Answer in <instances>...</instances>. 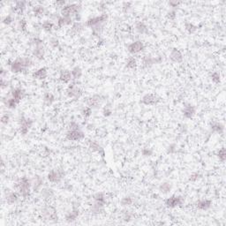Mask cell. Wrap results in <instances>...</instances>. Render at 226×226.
I'll return each mask as SVG.
<instances>
[{
  "instance_id": "obj_17",
  "label": "cell",
  "mask_w": 226,
  "mask_h": 226,
  "mask_svg": "<svg viewBox=\"0 0 226 226\" xmlns=\"http://www.w3.org/2000/svg\"><path fill=\"white\" fill-rule=\"evenodd\" d=\"M25 95V90L23 89H20V88H16L12 91V97L14 98L16 101L18 102L19 103L20 102V101L22 100V98Z\"/></svg>"
},
{
  "instance_id": "obj_2",
  "label": "cell",
  "mask_w": 226,
  "mask_h": 226,
  "mask_svg": "<svg viewBox=\"0 0 226 226\" xmlns=\"http://www.w3.org/2000/svg\"><path fill=\"white\" fill-rule=\"evenodd\" d=\"M108 20V15L106 13H103L100 16L97 17H94L87 20L86 22V26L91 28L94 30V32H99L100 30L103 28L104 24L106 23Z\"/></svg>"
},
{
  "instance_id": "obj_13",
  "label": "cell",
  "mask_w": 226,
  "mask_h": 226,
  "mask_svg": "<svg viewBox=\"0 0 226 226\" xmlns=\"http://www.w3.org/2000/svg\"><path fill=\"white\" fill-rule=\"evenodd\" d=\"M87 105L90 107L91 109L93 108H97L102 102V97L98 95H94L90 96L89 98H87Z\"/></svg>"
},
{
  "instance_id": "obj_32",
  "label": "cell",
  "mask_w": 226,
  "mask_h": 226,
  "mask_svg": "<svg viewBox=\"0 0 226 226\" xmlns=\"http://www.w3.org/2000/svg\"><path fill=\"white\" fill-rule=\"evenodd\" d=\"M185 28L189 34H193V33H195L197 31L198 27L195 26V25H193V23H191V22H186L185 24Z\"/></svg>"
},
{
  "instance_id": "obj_54",
  "label": "cell",
  "mask_w": 226,
  "mask_h": 226,
  "mask_svg": "<svg viewBox=\"0 0 226 226\" xmlns=\"http://www.w3.org/2000/svg\"><path fill=\"white\" fill-rule=\"evenodd\" d=\"M55 5L56 6H66V1H56L55 2Z\"/></svg>"
},
{
  "instance_id": "obj_21",
  "label": "cell",
  "mask_w": 226,
  "mask_h": 226,
  "mask_svg": "<svg viewBox=\"0 0 226 226\" xmlns=\"http://www.w3.org/2000/svg\"><path fill=\"white\" fill-rule=\"evenodd\" d=\"M79 215H80L79 209H73L66 215V221L67 223H72L77 219Z\"/></svg>"
},
{
  "instance_id": "obj_41",
  "label": "cell",
  "mask_w": 226,
  "mask_h": 226,
  "mask_svg": "<svg viewBox=\"0 0 226 226\" xmlns=\"http://www.w3.org/2000/svg\"><path fill=\"white\" fill-rule=\"evenodd\" d=\"M27 26H28V23H27V20L25 19H21L19 21V28L21 30L22 32L27 30Z\"/></svg>"
},
{
  "instance_id": "obj_33",
  "label": "cell",
  "mask_w": 226,
  "mask_h": 226,
  "mask_svg": "<svg viewBox=\"0 0 226 226\" xmlns=\"http://www.w3.org/2000/svg\"><path fill=\"white\" fill-rule=\"evenodd\" d=\"M6 107L8 108V109H11V110H12V109H15V108L17 107V105L19 104V102L14 98H9L8 100H6Z\"/></svg>"
},
{
  "instance_id": "obj_14",
  "label": "cell",
  "mask_w": 226,
  "mask_h": 226,
  "mask_svg": "<svg viewBox=\"0 0 226 226\" xmlns=\"http://www.w3.org/2000/svg\"><path fill=\"white\" fill-rule=\"evenodd\" d=\"M170 59L175 63H181L183 61V55L177 48H173L170 53Z\"/></svg>"
},
{
  "instance_id": "obj_46",
  "label": "cell",
  "mask_w": 226,
  "mask_h": 226,
  "mask_svg": "<svg viewBox=\"0 0 226 226\" xmlns=\"http://www.w3.org/2000/svg\"><path fill=\"white\" fill-rule=\"evenodd\" d=\"M141 154L144 156H150V155H152V154H153V150L151 149H149V148H145V149H142Z\"/></svg>"
},
{
  "instance_id": "obj_1",
  "label": "cell",
  "mask_w": 226,
  "mask_h": 226,
  "mask_svg": "<svg viewBox=\"0 0 226 226\" xmlns=\"http://www.w3.org/2000/svg\"><path fill=\"white\" fill-rule=\"evenodd\" d=\"M33 66V61L29 58H20L14 61H12L11 66H10V70L14 72H22L26 71L30 66Z\"/></svg>"
},
{
  "instance_id": "obj_6",
  "label": "cell",
  "mask_w": 226,
  "mask_h": 226,
  "mask_svg": "<svg viewBox=\"0 0 226 226\" xmlns=\"http://www.w3.org/2000/svg\"><path fill=\"white\" fill-rule=\"evenodd\" d=\"M33 125V120L29 118H25V117H21L20 119V133L22 135H26L29 129Z\"/></svg>"
},
{
  "instance_id": "obj_50",
  "label": "cell",
  "mask_w": 226,
  "mask_h": 226,
  "mask_svg": "<svg viewBox=\"0 0 226 226\" xmlns=\"http://www.w3.org/2000/svg\"><path fill=\"white\" fill-rule=\"evenodd\" d=\"M168 4H169V6L171 7H178L181 4V2L178 1V0H171V1H169Z\"/></svg>"
},
{
  "instance_id": "obj_7",
  "label": "cell",
  "mask_w": 226,
  "mask_h": 226,
  "mask_svg": "<svg viewBox=\"0 0 226 226\" xmlns=\"http://www.w3.org/2000/svg\"><path fill=\"white\" fill-rule=\"evenodd\" d=\"M65 176V173L62 170L59 169H53L48 173V179L51 183H59Z\"/></svg>"
},
{
  "instance_id": "obj_20",
  "label": "cell",
  "mask_w": 226,
  "mask_h": 226,
  "mask_svg": "<svg viewBox=\"0 0 226 226\" xmlns=\"http://www.w3.org/2000/svg\"><path fill=\"white\" fill-rule=\"evenodd\" d=\"M43 214L45 215V216L50 220H53L58 218L57 214H56V210L54 209L52 207H47L43 209Z\"/></svg>"
},
{
  "instance_id": "obj_39",
  "label": "cell",
  "mask_w": 226,
  "mask_h": 226,
  "mask_svg": "<svg viewBox=\"0 0 226 226\" xmlns=\"http://www.w3.org/2000/svg\"><path fill=\"white\" fill-rule=\"evenodd\" d=\"M210 78H211V80H212L215 84H219L221 82V75L220 73L217 72H212L211 75H210Z\"/></svg>"
},
{
  "instance_id": "obj_4",
  "label": "cell",
  "mask_w": 226,
  "mask_h": 226,
  "mask_svg": "<svg viewBox=\"0 0 226 226\" xmlns=\"http://www.w3.org/2000/svg\"><path fill=\"white\" fill-rule=\"evenodd\" d=\"M80 11V6L78 4H69L66 5L61 9V15L62 17H70L75 15L77 16Z\"/></svg>"
},
{
  "instance_id": "obj_22",
  "label": "cell",
  "mask_w": 226,
  "mask_h": 226,
  "mask_svg": "<svg viewBox=\"0 0 226 226\" xmlns=\"http://www.w3.org/2000/svg\"><path fill=\"white\" fill-rule=\"evenodd\" d=\"M89 149L92 151H95V152H97V153L101 154L102 157L104 156V150H103V149L97 142H95V141H90Z\"/></svg>"
},
{
  "instance_id": "obj_12",
  "label": "cell",
  "mask_w": 226,
  "mask_h": 226,
  "mask_svg": "<svg viewBox=\"0 0 226 226\" xmlns=\"http://www.w3.org/2000/svg\"><path fill=\"white\" fill-rule=\"evenodd\" d=\"M66 94L71 98H79L82 95V90L74 84H72L66 89Z\"/></svg>"
},
{
  "instance_id": "obj_37",
  "label": "cell",
  "mask_w": 226,
  "mask_h": 226,
  "mask_svg": "<svg viewBox=\"0 0 226 226\" xmlns=\"http://www.w3.org/2000/svg\"><path fill=\"white\" fill-rule=\"evenodd\" d=\"M53 27L54 24L52 22H50V21H49V20H46V21H44L42 24V28L44 31H46V32H50L52 30V28H53Z\"/></svg>"
},
{
  "instance_id": "obj_11",
  "label": "cell",
  "mask_w": 226,
  "mask_h": 226,
  "mask_svg": "<svg viewBox=\"0 0 226 226\" xmlns=\"http://www.w3.org/2000/svg\"><path fill=\"white\" fill-rule=\"evenodd\" d=\"M144 50V43L141 41H135L131 42L127 46V50L131 54H137Z\"/></svg>"
},
{
  "instance_id": "obj_42",
  "label": "cell",
  "mask_w": 226,
  "mask_h": 226,
  "mask_svg": "<svg viewBox=\"0 0 226 226\" xmlns=\"http://www.w3.org/2000/svg\"><path fill=\"white\" fill-rule=\"evenodd\" d=\"M82 115H83L84 118H89L90 116H91V114H92V109L89 106H87V107H85L82 110Z\"/></svg>"
},
{
  "instance_id": "obj_9",
  "label": "cell",
  "mask_w": 226,
  "mask_h": 226,
  "mask_svg": "<svg viewBox=\"0 0 226 226\" xmlns=\"http://www.w3.org/2000/svg\"><path fill=\"white\" fill-rule=\"evenodd\" d=\"M183 202H184V200H183L182 197L173 195V196L167 198L165 200V206L169 208H173L178 207V206H180Z\"/></svg>"
},
{
  "instance_id": "obj_34",
  "label": "cell",
  "mask_w": 226,
  "mask_h": 226,
  "mask_svg": "<svg viewBox=\"0 0 226 226\" xmlns=\"http://www.w3.org/2000/svg\"><path fill=\"white\" fill-rule=\"evenodd\" d=\"M137 66V61L133 57H130L126 60V67L128 69H134Z\"/></svg>"
},
{
  "instance_id": "obj_16",
  "label": "cell",
  "mask_w": 226,
  "mask_h": 226,
  "mask_svg": "<svg viewBox=\"0 0 226 226\" xmlns=\"http://www.w3.org/2000/svg\"><path fill=\"white\" fill-rule=\"evenodd\" d=\"M212 201L211 200H208V199H204V200H201L196 203V208L200 210H208V208H211L212 206Z\"/></svg>"
},
{
  "instance_id": "obj_5",
  "label": "cell",
  "mask_w": 226,
  "mask_h": 226,
  "mask_svg": "<svg viewBox=\"0 0 226 226\" xmlns=\"http://www.w3.org/2000/svg\"><path fill=\"white\" fill-rule=\"evenodd\" d=\"M42 42H43L40 38L36 37V38L33 39V43L35 45V48L33 50V55L39 60L43 59L44 55H45V49H44Z\"/></svg>"
},
{
  "instance_id": "obj_27",
  "label": "cell",
  "mask_w": 226,
  "mask_h": 226,
  "mask_svg": "<svg viewBox=\"0 0 226 226\" xmlns=\"http://www.w3.org/2000/svg\"><path fill=\"white\" fill-rule=\"evenodd\" d=\"M172 185L171 183L169 182H164V183H162L159 186V191L161 193H163V194H166L168 193H170L172 191Z\"/></svg>"
},
{
  "instance_id": "obj_10",
  "label": "cell",
  "mask_w": 226,
  "mask_h": 226,
  "mask_svg": "<svg viewBox=\"0 0 226 226\" xmlns=\"http://www.w3.org/2000/svg\"><path fill=\"white\" fill-rule=\"evenodd\" d=\"M160 101V98L155 94H146L141 98V103L145 105H155Z\"/></svg>"
},
{
  "instance_id": "obj_24",
  "label": "cell",
  "mask_w": 226,
  "mask_h": 226,
  "mask_svg": "<svg viewBox=\"0 0 226 226\" xmlns=\"http://www.w3.org/2000/svg\"><path fill=\"white\" fill-rule=\"evenodd\" d=\"M210 128H211L212 132L217 133H219V134L223 133H224V125H222L221 123H219V122H213V123H211Z\"/></svg>"
},
{
  "instance_id": "obj_36",
  "label": "cell",
  "mask_w": 226,
  "mask_h": 226,
  "mask_svg": "<svg viewBox=\"0 0 226 226\" xmlns=\"http://www.w3.org/2000/svg\"><path fill=\"white\" fill-rule=\"evenodd\" d=\"M33 12L36 16H41L44 12V7L42 6H35L33 7Z\"/></svg>"
},
{
  "instance_id": "obj_45",
  "label": "cell",
  "mask_w": 226,
  "mask_h": 226,
  "mask_svg": "<svg viewBox=\"0 0 226 226\" xmlns=\"http://www.w3.org/2000/svg\"><path fill=\"white\" fill-rule=\"evenodd\" d=\"M50 45L53 48V49L59 47V39H57V38H55V37L51 38V39L50 40Z\"/></svg>"
},
{
  "instance_id": "obj_40",
  "label": "cell",
  "mask_w": 226,
  "mask_h": 226,
  "mask_svg": "<svg viewBox=\"0 0 226 226\" xmlns=\"http://www.w3.org/2000/svg\"><path fill=\"white\" fill-rule=\"evenodd\" d=\"M120 203H121L122 206H130V205H132V203H133V199H132L131 197H124L121 200Z\"/></svg>"
},
{
  "instance_id": "obj_48",
  "label": "cell",
  "mask_w": 226,
  "mask_h": 226,
  "mask_svg": "<svg viewBox=\"0 0 226 226\" xmlns=\"http://www.w3.org/2000/svg\"><path fill=\"white\" fill-rule=\"evenodd\" d=\"M12 21H13V18L12 17V15H7L3 20V23L6 25H10L12 23Z\"/></svg>"
},
{
  "instance_id": "obj_51",
  "label": "cell",
  "mask_w": 226,
  "mask_h": 226,
  "mask_svg": "<svg viewBox=\"0 0 226 226\" xmlns=\"http://www.w3.org/2000/svg\"><path fill=\"white\" fill-rule=\"evenodd\" d=\"M69 129L70 130H76V129H80V125H78L75 122H72L69 125Z\"/></svg>"
},
{
  "instance_id": "obj_49",
  "label": "cell",
  "mask_w": 226,
  "mask_h": 226,
  "mask_svg": "<svg viewBox=\"0 0 226 226\" xmlns=\"http://www.w3.org/2000/svg\"><path fill=\"white\" fill-rule=\"evenodd\" d=\"M9 120H10V116L8 114H4L1 118V122L4 124V125H6L9 123Z\"/></svg>"
},
{
  "instance_id": "obj_30",
  "label": "cell",
  "mask_w": 226,
  "mask_h": 226,
  "mask_svg": "<svg viewBox=\"0 0 226 226\" xmlns=\"http://www.w3.org/2000/svg\"><path fill=\"white\" fill-rule=\"evenodd\" d=\"M54 101H55V97H54V95L51 93H46V94H44V95H43V102H44V103L47 106L51 105L53 103Z\"/></svg>"
},
{
  "instance_id": "obj_29",
  "label": "cell",
  "mask_w": 226,
  "mask_h": 226,
  "mask_svg": "<svg viewBox=\"0 0 226 226\" xmlns=\"http://www.w3.org/2000/svg\"><path fill=\"white\" fill-rule=\"evenodd\" d=\"M72 76V79H75L78 80L82 76V70L80 66H75L74 68H72V70L71 71Z\"/></svg>"
},
{
  "instance_id": "obj_47",
  "label": "cell",
  "mask_w": 226,
  "mask_h": 226,
  "mask_svg": "<svg viewBox=\"0 0 226 226\" xmlns=\"http://www.w3.org/2000/svg\"><path fill=\"white\" fill-rule=\"evenodd\" d=\"M200 178H201V174H200V173L198 172L193 173V174L190 176V178H189V180L192 181V182H195V181H197Z\"/></svg>"
},
{
  "instance_id": "obj_8",
  "label": "cell",
  "mask_w": 226,
  "mask_h": 226,
  "mask_svg": "<svg viewBox=\"0 0 226 226\" xmlns=\"http://www.w3.org/2000/svg\"><path fill=\"white\" fill-rule=\"evenodd\" d=\"M66 137L67 140L72 141H80L85 138V134L80 129H76V130L69 129V131L66 133Z\"/></svg>"
},
{
  "instance_id": "obj_38",
  "label": "cell",
  "mask_w": 226,
  "mask_h": 226,
  "mask_svg": "<svg viewBox=\"0 0 226 226\" xmlns=\"http://www.w3.org/2000/svg\"><path fill=\"white\" fill-rule=\"evenodd\" d=\"M156 63V60L154 58H152L151 56H146L144 59H143V64L145 65V66H151V65H153V64H155Z\"/></svg>"
},
{
  "instance_id": "obj_19",
  "label": "cell",
  "mask_w": 226,
  "mask_h": 226,
  "mask_svg": "<svg viewBox=\"0 0 226 226\" xmlns=\"http://www.w3.org/2000/svg\"><path fill=\"white\" fill-rule=\"evenodd\" d=\"M72 79V73L70 71H68V70H63V71L60 72L59 80L61 82L66 84L69 83L71 81Z\"/></svg>"
},
{
  "instance_id": "obj_25",
  "label": "cell",
  "mask_w": 226,
  "mask_h": 226,
  "mask_svg": "<svg viewBox=\"0 0 226 226\" xmlns=\"http://www.w3.org/2000/svg\"><path fill=\"white\" fill-rule=\"evenodd\" d=\"M26 2L25 1H19V2H16L15 4V7L13 8V11L14 12H17L18 14H22L26 8Z\"/></svg>"
},
{
  "instance_id": "obj_44",
  "label": "cell",
  "mask_w": 226,
  "mask_h": 226,
  "mask_svg": "<svg viewBox=\"0 0 226 226\" xmlns=\"http://www.w3.org/2000/svg\"><path fill=\"white\" fill-rule=\"evenodd\" d=\"M42 184V180L41 178L39 177H36V179H35V183H34V189L35 190H37Z\"/></svg>"
},
{
  "instance_id": "obj_35",
  "label": "cell",
  "mask_w": 226,
  "mask_h": 226,
  "mask_svg": "<svg viewBox=\"0 0 226 226\" xmlns=\"http://www.w3.org/2000/svg\"><path fill=\"white\" fill-rule=\"evenodd\" d=\"M217 157L220 162L222 163H224L226 160V149L225 148H222L218 150L217 152Z\"/></svg>"
},
{
  "instance_id": "obj_18",
  "label": "cell",
  "mask_w": 226,
  "mask_h": 226,
  "mask_svg": "<svg viewBox=\"0 0 226 226\" xmlns=\"http://www.w3.org/2000/svg\"><path fill=\"white\" fill-rule=\"evenodd\" d=\"M47 75V69L45 67L39 68L38 70L33 72V78H35L36 80H44V79H46Z\"/></svg>"
},
{
  "instance_id": "obj_43",
  "label": "cell",
  "mask_w": 226,
  "mask_h": 226,
  "mask_svg": "<svg viewBox=\"0 0 226 226\" xmlns=\"http://www.w3.org/2000/svg\"><path fill=\"white\" fill-rule=\"evenodd\" d=\"M166 17L170 20H174L176 19V17H177V12H176V11H174V10H171V11H169V12H167Z\"/></svg>"
},
{
  "instance_id": "obj_26",
  "label": "cell",
  "mask_w": 226,
  "mask_h": 226,
  "mask_svg": "<svg viewBox=\"0 0 226 226\" xmlns=\"http://www.w3.org/2000/svg\"><path fill=\"white\" fill-rule=\"evenodd\" d=\"M72 23V19L70 17H60L58 20V26L59 28L62 27H65V26H68V25H71Z\"/></svg>"
},
{
  "instance_id": "obj_15",
  "label": "cell",
  "mask_w": 226,
  "mask_h": 226,
  "mask_svg": "<svg viewBox=\"0 0 226 226\" xmlns=\"http://www.w3.org/2000/svg\"><path fill=\"white\" fill-rule=\"evenodd\" d=\"M182 113L185 119H192L195 115V107L191 104H186L183 109Z\"/></svg>"
},
{
  "instance_id": "obj_23",
  "label": "cell",
  "mask_w": 226,
  "mask_h": 226,
  "mask_svg": "<svg viewBox=\"0 0 226 226\" xmlns=\"http://www.w3.org/2000/svg\"><path fill=\"white\" fill-rule=\"evenodd\" d=\"M19 193H15V192H12V193H9L6 196V202L10 205L14 204L18 201L19 199Z\"/></svg>"
},
{
  "instance_id": "obj_28",
  "label": "cell",
  "mask_w": 226,
  "mask_h": 226,
  "mask_svg": "<svg viewBox=\"0 0 226 226\" xmlns=\"http://www.w3.org/2000/svg\"><path fill=\"white\" fill-rule=\"evenodd\" d=\"M83 29V25L81 22H75V23L72 24V26L71 28V32L72 34H74V35H77L79 34L80 32H81Z\"/></svg>"
},
{
  "instance_id": "obj_53",
  "label": "cell",
  "mask_w": 226,
  "mask_h": 226,
  "mask_svg": "<svg viewBox=\"0 0 226 226\" xmlns=\"http://www.w3.org/2000/svg\"><path fill=\"white\" fill-rule=\"evenodd\" d=\"M6 87H7V80H5V78H2L1 79V88L4 89Z\"/></svg>"
},
{
  "instance_id": "obj_3",
  "label": "cell",
  "mask_w": 226,
  "mask_h": 226,
  "mask_svg": "<svg viewBox=\"0 0 226 226\" xmlns=\"http://www.w3.org/2000/svg\"><path fill=\"white\" fill-rule=\"evenodd\" d=\"M31 182L27 177H22L21 179H19V181L16 183V188L18 190L19 194L23 198H28L30 196L31 192Z\"/></svg>"
},
{
  "instance_id": "obj_52",
  "label": "cell",
  "mask_w": 226,
  "mask_h": 226,
  "mask_svg": "<svg viewBox=\"0 0 226 226\" xmlns=\"http://www.w3.org/2000/svg\"><path fill=\"white\" fill-rule=\"evenodd\" d=\"M102 113H103V116H104V117H109V116L111 115L112 111H111V110L109 109V108H104V110H103Z\"/></svg>"
},
{
  "instance_id": "obj_31",
  "label": "cell",
  "mask_w": 226,
  "mask_h": 226,
  "mask_svg": "<svg viewBox=\"0 0 226 226\" xmlns=\"http://www.w3.org/2000/svg\"><path fill=\"white\" fill-rule=\"evenodd\" d=\"M135 30H136L137 33L139 34H145L147 32V26L145 24L141 22V21H139L135 24Z\"/></svg>"
}]
</instances>
